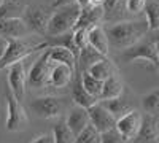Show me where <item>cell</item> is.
I'll use <instances>...</instances> for the list:
<instances>
[{"label":"cell","instance_id":"1","mask_svg":"<svg viewBox=\"0 0 159 143\" xmlns=\"http://www.w3.org/2000/svg\"><path fill=\"white\" fill-rule=\"evenodd\" d=\"M148 34L147 21H118L105 29L108 46L115 49H126Z\"/></svg>","mask_w":159,"mask_h":143},{"label":"cell","instance_id":"2","mask_svg":"<svg viewBox=\"0 0 159 143\" xmlns=\"http://www.w3.org/2000/svg\"><path fill=\"white\" fill-rule=\"evenodd\" d=\"M119 60L124 64H132L134 60H145L151 64L154 69L159 67V49H157V37L153 34L151 37L145 35L142 40L123 49L119 54Z\"/></svg>","mask_w":159,"mask_h":143},{"label":"cell","instance_id":"3","mask_svg":"<svg viewBox=\"0 0 159 143\" xmlns=\"http://www.w3.org/2000/svg\"><path fill=\"white\" fill-rule=\"evenodd\" d=\"M7 42L8 43L5 45L3 54H2V57H0V69H7L15 62L25 60L32 53H35V51L48 48L46 42L35 43V42L29 40V38H25V37L10 38V40H7Z\"/></svg>","mask_w":159,"mask_h":143},{"label":"cell","instance_id":"4","mask_svg":"<svg viewBox=\"0 0 159 143\" xmlns=\"http://www.w3.org/2000/svg\"><path fill=\"white\" fill-rule=\"evenodd\" d=\"M78 15H80V5L76 2L59 7L57 11L51 13L45 37H54V35H61L69 30H73Z\"/></svg>","mask_w":159,"mask_h":143},{"label":"cell","instance_id":"5","mask_svg":"<svg viewBox=\"0 0 159 143\" xmlns=\"http://www.w3.org/2000/svg\"><path fill=\"white\" fill-rule=\"evenodd\" d=\"M51 13L52 11L42 3H29L25 5L21 18L27 25L29 32H34L37 35H45Z\"/></svg>","mask_w":159,"mask_h":143},{"label":"cell","instance_id":"6","mask_svg":"<svg viewBox=\"0 0 159 143\" xmlns=\"http://www.w3.org/2000/svg\"><path fill=\"white\" fill-rule=\"evenodd\" d=\"M5 99H7V121H5L7 131L8 132L24 131L29 124V116L25 113L22 103L10 91H7Z\"/></svg>","mask_w":159,"mask_h":143},{"label":"cell","instance_id":"7","mask_svg":"<svg viewBox=\"0 0 159 143\" xmlns=\"http://www.w3.org/2000/svg\"><path fill=\"white\" fill-rule=\"evenodd\" d=\"M30 110L42 119H52L62 113V102L52 96L37 97L30 102Z\"/></svg>","mask_w":159,"mask_h":143},{"label":"cell","instance_id":"8","mask_svg":"<svg viewBox=\"0 0 159 143\" xmlns=\"http://www.w3.org/2000/svg\"><path fill=\"white\" fill-rule=\"evenodd\" d=\"M7 69H8V91L21 102L25 94V81H27L24 60L11 64Z\"/></svg>","mask_w":159,"mask_h":143},{"label":"cell","instance_id":"9","mask_svg":"<svg viewBox=\"0 0 159 143\" xmlns=\"http://www.w3.org/2000/svg\"><path fill=\"white\" fill-rule=\"evenodd\" d=\"M45 49L46 51L35 60V64L32 65V69H30V72L27 75V81H29V84L32 87H43V86H46L49 70L52 67V64H54V62L49 60L48 48H45Z\"/></svg>","mask_w":159,"mask_h":143},{"label":"cell","instance_id":"10","mask_svg":"<svg viewBox=\"0 0 159 143\" xmlns=\"http://www.w3.org/2000/svg\"><path fill=\"white\" fill-rule=\"evenodd\" d=\"M142 124V113L139 110H129L126 114H123L121 118H118L115 123V129L121 134V137L129 143L130 140H134L137 135L139 129Z\"/></svg>","mask_w":159,"mask_h":143},{"label":"cell","instance_id":"11","mask_svg":"<svg viewBox=\"0 0 159 143\" xmlns=\"http://www.w3.org/2000/svg\"><path fill=\"white\" fill-rule=\"evenodd\" d=\"M88 114H89V124L94 127L97 132H105V131H108V129L115 127L116 119L99 100L96 103H92L91 107H88Z\"/></svg>","mask_w":159,"mask_h":143},{"label":"cell","instance_id":"12","mask_svg":"<svg viewBox=\"0 0 159 143\" xmlns=\"http://www.w3.org/2000/svg\"><path fill=\"white\" fill-rule=\"evenodd\" d=\"M157 114H142L140 129L129 143H157Z\"/></svg>","mask_w":159,"mask_h":143},{"label":"cell","instance_id":"13","mask_svg":"<svg viewBox=\"0 0 159 143\" xmlns=\"http://www.w3.org/2000/svg\"><path fill=\"white\" fill-rule=\"evenodd\" d=\"M100 21H103V10L102 5H86V7H80V15L78 19L75 22L73 29H89L91 25L100 24Z\"/></svg>","mask_w":159,"mask_h":143},{"label":"cell","instance_id":"14","mask_svg":"<svg viewBox=\"0 0 159 143\" xmlns=\"http://www.w3.org/2000/svg\"><path fill=\"white\" fill-rule=\"evenodd\" d=\"M29 32L27 25L22 21V18H3L0 19V38H21L25 37Z\"/></svg>","mask_w":159,"mask_h":143},{"label":"cell","instance_id":"15","mask_svg":"<svg viewBox=\"0 0 159 143\" xmlns=\"http://www.w3.org/2000/svg\"><path fill=\"white\" fill-rule=\"evenodd\" d=\"M75 70L64 65V64H52V67L49 70V76H48V83L46 86H52V87H65L69 86L70 81L75 76Z\"/></svg>","mask_w":159,"mask_h":143},{"label":"cell","instance_id":"16","mask_svg":"<svg viewBox=\"0 0 159 143\" xmlns=\"http://www.w3.org/2000/svg\"><path fill=\"white\" fill-rule=\"evenodd\" d=\"M70 86H72V100H73L75 105L88 108V107L92 105V103L97 102V99L92 97L83 87V84H81V73H78V72L75 73L73 80L70 81Z\"/></svg>","mask_w":159,"mask_h":143},{"label":"cell","instance_id":"17","mask_svg":"<svg viewBox=\"0 0 159 143\" xmlns=\"http://www.w3.org/2000/svg\"><path fill=\"white\" fill-rule=\"evenodd\" d=\"M88 45H91L100 54L108 56V51H110L108 40H107V35H105V29L100 24L91 25L88 29Z\"/></svg>","mask_w":159,"mask_h":143},{"label":"cell","instance_id":"18","mask_svg":"<svg viewBox=\"0 0 159 143\" xmlns=\"http://www.w3.org/2000/svg\"><path fill=\"white\" fill-rule=\"evenodd\" d=\"M65 123H67V126L70 127V131L73 132V135L80 134L83 131V129L89 124V114H88V108H83V107H78L75 105L69 116H67V119H65Z\"/></svg>","mask_w":159,"mask_h":143},{"label":"cell","instance_id":"19","mask_svg":"<svg viewBox=\"0 0 159 143\" xmlns=\"http://www.w3.org/2000/svg\"><path fill=\"white\" fill-rule=\"evenodd\" d=\"M123 92H124V83H123L121 78L118 76V73L115 72L107 78V80L102 81V91H100L99 100L119 97V96H123Z\"/></svg>","mask_w":159,"mask_h":143},{"label":"cell","instance_id":"20","mask_svg":"<svg viewBox=\"0 0 159 143\" xmlns=\"http://www.w3.org/2000/svg\"><path fill=\"white\" fill-rule=\"evenodd\" d=\"M103 57H108V56L100 54L99 51H96L91 45L83 46L81 49H80L78 57H76V72H78V73L86 72V69H88L89 65H92L94 62H97V60H100V59H103Z\"/></svg>","mask_w":159,"mask_h":143},{"label":"cell","instance_id":"21","mask_svg":"<svg viewBox=\"0 0 159 143\" xmlns=\"http://www.w3.org/2000/svg\"><path fill=\"white\" fill-rule=\"evenodd\" d=\"M49 53V60L56 64H64L76 72V56L72 53L70 49L62 48V46H48Z\"/></svg>","mask_w":159,"mask_h":143},{"label":"cell","instance_id":"22","mask_svg":"<svg viewBox=\"0 0 159 143\" xmlns=\"http://www.w3.org/2000/svg\"><path fill=\"white\" fill-rule=\"evenodd\" d=\"M102 10H103V21H110V22L123 21V16L126 13L124 0H103Z\"/></svg>","mask_w":159,"mask_h":143},{"label":"cell","instance_id":"23","mask_svg":"<svg viewBox=\"0 0 159 143\" xmlns=\"http://www.w3.org/2000/svg\"><path fill=\"white\" fill-rule=\"evenodd\" d=\"M115 72H116V69H115L113 64L108 60V57H103V59L94 62L92 65H89V67L86 69V73H89L91 76L97 78V80H100V81L107 80V78H108L111 73H115Z\"/></svg>","mask_w":159,"mask_h":143},{"label":"cell","instance_id":"24","mask_svg":"<svg viewBox=\"0 0 159 143\" xmlns=\"http://www.w3.org/2000/svg\"><path fill=\"white\" fill-rule=\"evenodd\" d=\"M99 102H100L102 105L113 114V118H115V119L121 118V116L126 114L129 110H132L130 105H129V102H127L126 99H123V96L113 97V99H102V100H99Z\"/></svg>","mask_w":159,"mask_h":143},{"label":"cell","instance_id":"25","mask_svg":"<svg viewBox=\"0 0 159 143\" xmlns=\"http://www.w3.org/2000/svg\"><path fill=\"white\" fill-rule=\"evenodd\" d=\"M25 5H27L25 0H2V3H0V19L21 18Z\"/></svg>","mask_w":159,"mask_h":143},{"label":"cell","instance_id":"26","mask_svg":"<svg viewBox=\"0 0 159 143\" xmlns=\"http://www.w3.org/2000/svg\"><path fill=\"white\" fill-rule=\"evenodd\" d=\"M143 11H145V21L148 24V30L156 32L159 29V3L156 0H148V2H145Z\"/></svg>","mask_w":159,"mask_h":143},{"label":"cell","instance_id":"27","mask_svg":"<svg viewBox=\"0 0 159 143\" xmlns=\"http://www.w3.org/2000/svg\"><path fill=\"white\" fill-rule=\"evenodd\" d=\"M52 140L54 143H73L75 140V135L73 132L70 131V127L67 126L65 119H61L57 124L52 126Z\"/></svg>","mask_w":159,"mask_h":143},{"label":"cell","instance_id":"28","mask_svg":"<svg viewBox=\"0 0 159 143\" xmlns=\"http://www.w3.org/2000/svg\"><path fill=\"white\" fill-rule=\"evenodd\" d=\"M140 103H142L143 111L147 114H157L159 113V91L154 89L150 94L143 96Z\"/></svg>","mask_w":159,"mask_h":143},{"label":"cell","instance_id":"29","mask_svg":"<svg viewBox=\"0 0 159 143\" xmlns=\"http://www.w3.org/2000/svg\"><path fill=\"white\" fill-rule=\"evenodd\" d=\"M81 84H83V87L88 91L92 97H96V99L99 100L100 91H102V81H100V80H97V78L91 76L89 73L83 72V73H81Z\"/></svg>","mask_w":159,"mask_h":143},{"label":"cell","instance_id":"30","mask_svg":"<svg viewBox=\"0 0 159 143\" xmlns=\"http://www.w3.org/2000/svg\"><path fill=\"white\" fill-rule=\"evenodd\" d=\"M73 143H100V132H97L91 124H88L81 132L75 135Z\"/></svg>","mask_w":159,"mask_h":143},{"label":"cell","instance_id":"31","mask_svg":"<svg viewBox=\"0 0 159 143\" xmlns=\"http://www.w3.org/2000/svg\"><path fill=\"white\" fill-rule=\"evenodd\" d=\"M100 143H127V141L121 137V134L115 127H111L105 132H100Z\"/></svg>","mask_w":159,"mask_h":143},{"label":"cell","instance_id":"32","mask_svg":"<svg viewBox=\"0 0 159 143\" xmlns=\"http://www.w3.org/2000/svg\"><path fill=\"white\" fill-rule=\"evenodd\" d=\"M72 32H73V43H75V46L80 51L83 46L88 45V29L78 27V29H73Z\"/></svg>","mask_w":159,"mask_h":143},{"label":"cell","instance_id":"33","mask_svg":"<svg viewBox=\"0 0 159 143\" xmlns=\"http://www.w3.org/2000/svg\"><path fill=\"white\" fill-rule=\"evenodd\" d=\"M145 2L147 0H124V8L130 15H139L140 11H143Z\"/></svg>","mask_w":159,"mask_h":143},{"label":"cell","instance_id":"34","mask_svg":"<svg viewBox=\"0 0 159 143\" xmlns=\"http://www.w3.org/2000/svg\"><path fill=\"white\" fill-rule=\"evenodd\" d=\"M32 143H54V140H52V134L51 132H45L42 135H38Z\"/></svg>","mask_w":159,"mask_h":143},{"label":"cell","instance_id":"35","mask_svg":"<svg viewBox=\"0 0 159 143\" xmlns=\"http://www.w3.org/2000/svg\"><path fill=\"white\" fill-rule=\"evenodd\" d=\"M73 2H75V0H54V2H52V5H51V8L56 10V8H59V7L69 5V3H73Z\"/></svg>","mask_w":159,"mask_h":143},{"label":"cell","instance_id":"36","mask_svg":"<svg viewBox=\"0 0 159 143\" xmlns=\"http://www.w3.org/2000/svg\"><path fill=\"white\" fill-rule=\"evenodd\" d=\"M75 2H76L80 7H86V5H89V0H75Z\"/></svg>","mask_w":159,"mask_h":143},{"label":"cell","instance_id":"37","mask_svg":"<svg viewBox=\"0 0 159 143\" xmlns=\"http://www.w3.org/2000/svg\"><path fill=\"white\" fill-rule=\"evenodd\" d=\"M102 2H103V0H89L91 5H102Z\"/></svg>","mask_w":159,"mask_h":143},{"label":"cell","instance_id":"38","mask_svg":"<svg viewBox=\"0 0 159 143\" xmlns=\"http://www.w3.org/2000/svg\"><path fill=\"white\" fill-rule=\"evenodd\" d=\"M3 49H5V45H0V57H2V54H3Z\"/></svg>","mask_w":159,"mask_h":143},{"label":"cell","instance_id":"39","mask_svg":"<svg viewBox=\"0 0 159 143\" xmlns=\"http://www.w3.org/2000/svg\"><path fill=\"white\" fill-rule=\"evenodd\" d=\"M0 3H2V0H0Z\"/></svg>","mask_w":159,"mask_h":143}]
</instances>
